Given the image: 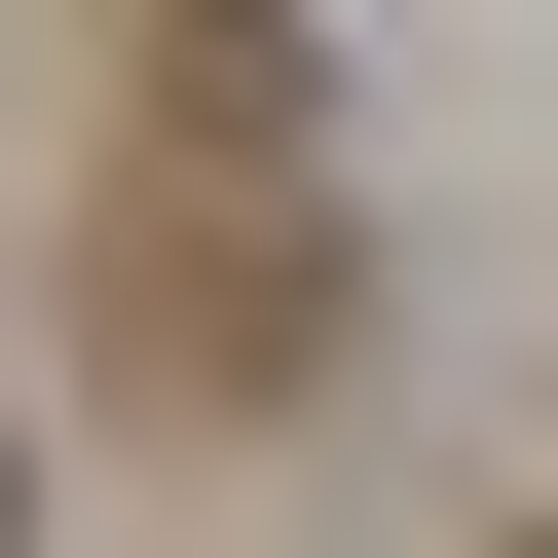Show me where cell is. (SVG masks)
I'll return each mask as SVG.
<instances>
[{
	"label": "cell",
	"instance_id": "1",
	"mask_svg": "<svg viewBox=\"0 0 558 558\" xmlns=\"http://www.w3.org/2000/svg\"><path fill=\"white\" fill-rule=\"evenodd\" d=\"M112 373L149 410H299L336 373V112H299V38H149V112H112Z\"/></svg>",
	"mask_w": 558,
	"mask_h": 558
},
{
	"label": "cell",
	"instance_id": "2",
	"mask_svg": "<svg viewBox=\"0 0 558 558\" xmlns=\"http://www.w3.org/2000/svg\"><path fill=\"white\" fill-rule=\"evenodd\" d=\"M0 558H38V521H0Z\"/></svg>",
	"mask_w": 558,
	"mask_h": 558
},
{
	"label": "cell",
	"instance_id": "3",
	"mask_svg": "<svg viewBox=\"0 0 558 558\" xmlns=\"http://www.w3.org/2000/svg\"><path fill=\"white\" fill-rule=\"evenodd\" d=\"M521 558H558V521H521Z\"/></svg>",
	"mask_w": 558,
	"mask_h": 558
}]
</instances>
